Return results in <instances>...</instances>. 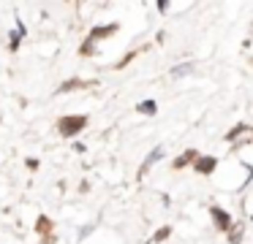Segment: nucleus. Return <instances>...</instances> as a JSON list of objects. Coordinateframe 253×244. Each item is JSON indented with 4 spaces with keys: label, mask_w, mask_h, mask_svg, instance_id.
I'll use <instances>...</instances> for the list:
<instances>
[{
    "label": "nucleus",
    "mask_w": 253,
    "mask_h": 244,
    "mask_svg": "<svg viewBox=\"0 0 253 244\" xmlns=\"http://www.w3.org/2000/svg\"><path fill=\"white\" fill-rule=\"evenodd\" d=\"M169 236H171V225H164V228H158V231H155L153 242H155V244H161V242H166Z\"/></svg>",
    "instance_id": "obj_13"
},
{
    "label": "nucleus",
    "mask_w": 253,
    "mask_h": 244,
    "mask_svg": "<svg viewBox=\"0 0 253 244\" xmlns=\"http://www.w3.org/2000/svg\"><path fill=\"white\" fill-rule=\"evenodd\" d=\"M117 33V22H109V25H101V27H93V30L87 33V38L84 41L95 43V41H104V38H112Z\"/></svg>",
    "instance_id": "obj_4"
},
{
    "label": "nucleus",
    "mask_w": 253,
    "mask_h": 244,
    "mask_svg": "<svg viewBox=\"0 0 253 244\" xmlns=\"http://www.w3.org/2000/svg\"><path fill=\"white\" fill-rule=\"evenodd\" d=\"M196 157H199L196 149H185L182 155H177L174 160H171V168H174V171H182L185 166H193V160H196Z\"/></svg>",
    "instance_id": "obj_5"
},
{
    "label": "nucleus",
    "mask_w": 253,
    "mask_h": 244,
    "mask_svg": "<svg viewBox=\"0 0 253 244\" xmlns=\"http://www.w3.org/2000/svg\"><path fill=\"white\" fill-rule=\"evenodd\" d=\"M22 38H25V35H19L17 30H11V33H8V52H17V49H19V43H22Z\"/></svg>",
    "instance_id": "obj_12"
},
{
    "label": "nucleus",
    "mask_w": 253,
    "mask_h": 244,
    "mask_svg": "<svg viewBox=\"0 0 253 244\" xmlns=\"http://www.w3.org/2000/svg\"><path fill=\"white\" fill-rule=\"evenodd\" d=\"M210 217H212V222H215V228H218V231H229V228H231V222H234V220H231V214H229V211H226V209H220V206H210Z\"/></svg>",
    "instance_id": "obj_3"
},
{
    "label": "nucleus",
    "mask_w": 253,
    "mask_h": 244,
    "mask_svg": "<svg viewBox=\"0 0 253 244\" xmlns=\"http://www.w3.org/2000/svg\"><path fill=\"white\" fill-rule=\"evenodd\" d=\"M87 122H90L87 114H66V117L57 119L55 128H57V133H60L63 139H77V136L87 128Z\"/></svg>",
    "instance_id": "obj_1"
},
{
    "label": "nucleus",
    "mask_w": 253,
    "mask_h": 244,
    "mask_svg": "<svg viewBox=\"0 0 253 244\" xmlns=\"http://www.w3.org/2000/svg\"><path fill=\"white\" fill-rule=\"evenodd\" d=\"M188 73H193V63H182L171 68V79H180V76H188Z\"/></svg>",
    "instance_id": "obj_11"
},
{
    "label": "nucleus",
    "mask_w": 253,
    "mask_h": 244,
    "mask_svg": "<svg viewBox=\"0 0 253 244\" xmlns=\"http://www.w3.org/2000/svg\"><path fill=\"white\" fill-rule=\"evenodd\" d=\"M245 133H253V128L248 122H240V125H234V128L226 133V141H237V139H242Z\"/></svg>",
    "instance_id": "obj_9"
},
{
    "label": "nucleus",
    "mask_w": 253,
    "mask_h": 244,
    "mask_svg": "<svg viewBox=\"0 0 253 244\" xmlns=\"http://www.w3.org/2000/svg\"><path fill=\"white\" fill-rule=\"evenodd\" d=\"M90 84H98V81H82V79H68L57 87V95H66L71 90H82V87H90Z\"/></svg>",
    "instance_id": "obj_7"
},
{
    "label": "nucleus",
    "mask_w": 253,
    "mask_h": 244,
    "mask_svg": "<svg viewBox=\"0 0 253 244\" xmlns=\"http://www.w3.org/2000/svg\"><path fill=\"white\" fill-rule=\"evenodd\" d=\"M79 52H82V57H90V54H95V43L84 41V43H82V49H79Z\"/></svg>",
    "instance_id": "obj_15"
},
{
    "label": "nucleus",
    "mask_w": 253,
    "mask_h": 244,
    "mask_svg": "<svg viewBox=\"0 0 253 244\" xmlns=\"http://www.w3.org/2000/svg\"><path fill=\"white\" fill-rule=\"evenodd\" d=\"M133 57H136V52H128V54H126V57H123V60H120V63H115V68H126V65H128V63H131V60H133Z\"/></svg>",
    "instance_id": "obj_16"
},
{
    "label": "nucleus",
    "mask_w": 253,
    "mask_h": 244,
    "mask_svg": "<svg viewBox=\"0 0 253 244\" xmlns=\"http://www.w3.org/2000/svg\"><path fill=\"white\" fill-rule=\"evenodd\" d=\"M155 8H158L161 14H166V11H169V3H166V0H158V3H155Z\"/></svg>",
    "instance_id": "obj_17"
},
{
    "label": "nucleus",
    "mask_w": 253,
    "mask_h": 244,
    "mask_svg": "<svg viewBox=\"0 0 253 244\" xmlns=\"http://www.w3.org/2000/svg\"><path fill=\"white\" fill-rule=\"evenodd\" d=\"M39 166H41V163L36 160V157H28V168H30V171H36V168H39Z\"/></svg>",
    "instance_id": "obj_18"
},
{
    "label": "nucleus",
    "mask_w": 253,
    "mask_h": 244,
    "mask_svg": "<svg viewBox=\"0 0 253 244\" xmlns=\"http://www.w3.org/2000/svg\"><path fill=\"white\" fill-rule=\"evenodd\" d=\"M84 149H87V146H84V144H82V141H74V152H79V155H82V152H84Z\"/></svg>",
    "instance_id": "obj_19"
},
{
    "label": "nucleus",
    "mask_w": 253,
    "mask_h": 244,
    "mask_svg": "<svg viewBox=\"0 0 253 244\" xmlns=\"http://www.w3.org/2000/svg\"><path fill=\"white\" fill-rule=\"evenodd\" d=\"M215 168H218V157L215 155H199L196 160H193V171L202 174V176H210Z\"/></svg>",
    "instance_id": "obj_2"
},
{
    "label": "nucleus",
    "mask_w": 253,
    "mask_h": 244,
    "mask_svg": "<svg viewBox=\"0 0 253 244\" xmlns=\"http://www.w3.org/2000/svg\"><path fill=\"white\" fill-rule=\"evenodd\" d=\"M161 157H164V146H155V149H153V152H150V155H147V157H144V163H142V168H139V179H142V176H144V174H147V171H150V168H153V166H155V163H158V160H161Z\"/></svg>",
    "instance_id": "obj_6"
},
{
    "label": "nucleus",
    "mask_w": 253,
    "mask_h": 244,
    "mask_svg": "<svg viewBox=\"0 0 253 244\" xmlns=\"http://www.w3.org/2000/svg\"><path fill=\"white\" fill-rule=\"evenodd\" d=\"M136 111L144 114V117H155V114H158V103H155L153 98H147V101H139V103H136Z\"/></svg>",
    "instance_id": "obj_8"
},
{
    "label": "nucleus",
    "mask_w": 253,
    "mask_h": 244,
    "mask_svg": "<svg viewBox=\"0 0 253 244\" xmlns=\"http://www.w3.org/2000/svg\"><path fill=\"white\" fill-rule=\"evenodd\" d=\"M36 231H41L44 236H49V233H52V225H49V220H46V217H41V220H39V225H36Z\"/></svg>",
    "instance_id": "obj_14"
},
{
    "label": "nucleus",
    "mask_w": 253,
    "mask_h": 244,
    "mask_svg": "<svg viewBox=\"0 0 253 244\" xmlns=\"http://www.w3.org/2000/svg\"><path fill=\"white\" fill-rule=\"evenodd\" d=\"M229 244H242V233H245V222H231L229 231Z\"/></svg>",
    "instance_id": "obj_10"
}]
</instances>
